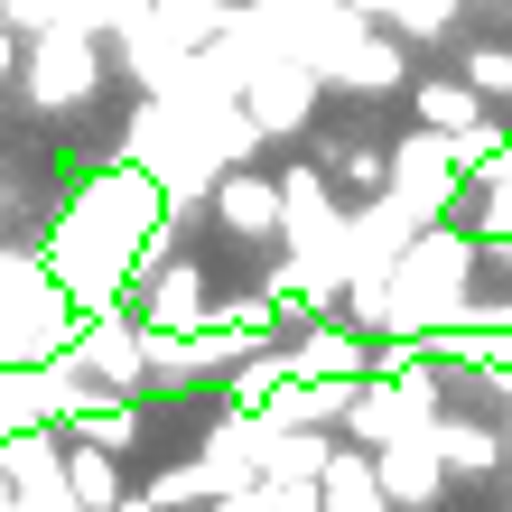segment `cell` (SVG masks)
Masks as SVG:
<instances>
[{
  "label": "cell",
  "mask_w": 512,
  "mask_h": 512,
  "mask_svg": "<svg viewBox=\"0 0 512 512\" xmlns=\"http://www.w3.org/2000/svg\"><path fill=\"white\" fill-rule=\"evenodd\" d=\"M159 224H168V187L140 159H112V168H94L66 196V215H56V233H47V270L75 289L84 317H94V308H122L131 280H140V243Z\"/></svg>",
  "instance_id": "obj_1"
},
{
  "label": "cell",
  "mask_w": 512,
  "mask_h": 512,
  "mask_svg": "<svg viewBox=\"0 0 512 512\" xmlns=\"http://www.w3.org/2000/svg\"><path fill=\"white\" fill-rule=\"evenodd\" d=\"M475 233L466 224H419L401 261H391V336H438V326L466 317L475 298Z\"/></svg>",
  "instance_id": "obj_2"
},
{
  "label": "cell",
  "mask_w": 512,
  "mask_h": 512,
  "mask_svg": "<svg viewBox=\"0 0 512 512\" xmlns=\"http://www.w3.org/2000/svg\"><path fill=\"white\" fill-rule=\"evenodd\" d=\"M112 75V38L84 19H56V28H28L19 38V94L28 112H84Z\"/></svg>",
  "instance_id": "obj_3"
},
{
  "label": "cell",
  "mask_w": 512,
  "mask_h": 512,
  "mask_svg": "<svg viewBox=\"0 0 512 512\" xmlns=\"http://www.w3.org/2000/svg\"><path fill=\"white\" fill-rule=\"evenodd\" d=\"M410 429H438V373H364L354 382V410H345V438L354 447H391Z\"/></svg>",
  "instance_id": "obj_4"
},
{
  "label": "cell",
  "mask_w": 512,
  "mask_h": 512,
  "mask_svg": "<svg viewBox=\"0 0 512 512\" xmlns=\"http://www.w3.org/2000/svg\"><path fill=\"white\" fill-rule=\"evenodd\" d=\"M66 364L84 373V382H103V391H149V326H140V308L122 298V308H94L75 326V345H66Z\"/></svg>",
  "instance_id": "obj_5"
},
{
  "label": "cell",
  "mask_w": 512,
  "mask_h": 512,
  "mask_svg": "<svg viewBox=\"0 0 512 512\" xmlns=\"http://www.w3.org/2000/svg\"><path fill=\"white\" fill-rule=\"evenodd\" d=\"M391 196H401V215H410V224H447V205L466 196L457 131H429V122H419L401 149H391Z\"/></svg>",
  "instance_id": "obj_6"
},
{
  "label": "cell",
  "mask_w": 512,
  "mask_h": 512,
  "mask_svg": "<svg viewBox=\"0 0 512 512\" xmlns=\"http://www.w3.org/2000/svg\"><path fill=\"white\" fill-rule=\"evenodd\" d=\"M131 298H140V326H159V336H196V326H215V289H205V270L187 252L159 261Z\"/></svg>",
  "instance_id": "obj_7"
},
{
  "label": "cell",
  "mask_w": 512,
  "mask_h": 512,
  "mask_svg": "<svg viewBox=\"0 0 512 512\" xmlns=\"http://www.w3.org/2000/svg\"><path fill=\"white\" fill-rule=\"evenodd\" d=\"M373 475H382L391 512H438V494H447V457H438V429H410V438L373 447Z\"/></svg>",
  "instance_id": "obj_8"
},
{
  "label": "cell",
  "mask_w": 512,
  "mask_h": 512,
  "mask_svg": "<svg viewBox=\"0 0 512 512\" xmlns=\"http://www.w3.org/2000/svg\"><path fill=\"white\" fill-rule=\"evenodd\" d=\"M205 215H215L233 243H280V177L270 168H224L215 177V196H205Z\"/></svg>",
  "instance_id": "obj_9"
},
{
  "label": "cell",
  "mask_w": 512,
  "mask_h": 512,
  "mask_svg": "<svg viewBox=\"0 0 512 512\" xmlns=\"http://www.w3.org/2000/svg\"><path fill=\"white\" fill-rule=\"evenodd\" d=\"M317 494H326V512H391V494H382V475H373V447H336L326 457V475H317Z\"/></svg>",
  "instance_id": "obj_10"
},
{
  "label": "cell",
  "mask_w": 512,
  "mask_h": 512,
  "mask_svg": "<svg viewBox=\"0 0 512 512\" xmlns=\"http://www.w3.org/2000/svg\"><path fill=\"white\" fill-rule=\"evenodd\" d=\"M66 494L84 503V512H112L131 485H122V457L112 447H94V438H66Z\"/></svg>",
  "instance_id": "obj_11"
},
{
  "label": "cell",
  "mask_w": 512,
  "mask_h": 512,
  "mask_svg": "<svg viewBox=\"0 0 512 512\" xmlns=\"http://www.w3.org/2000/svg\"><path fill=\"white\" fill-rule=\"evenodd\" d=\"M438 457H447V475L485 485V475H503V429H485V419H438Z\"/></svg>",
  "instance_id": "obj_12"
},
{
  "label": "cell",
  "mask_w": 512,
  "mask_h": 512,
  "mask_svg": "<svg viewBox=\"0 0 512 512\" xmlns=\"http://www.w3.org/2000/svg\"><path fill=\"white\" fill-rule=\"evenodd\" d=\"M149 19H159L177 47H196V56H205L233 19H243V0H149Z\"/></svg>",
  "instance_id": "obj_13"
},
{
  "label": "cell",
  "mask_w": 512,
  "mask_h": 512,
  "mask_svg": "<svg viewBox=\"0 0 512 512\" xmlns=\"http://www.w3.org/2000/svg\"><path fill=\"white\" fill-rule=\"evenodd\" d=\"M317 168L336 177V196H354V205L391 187V149H373V140H345V149H317Z\"/></svg>",
  "instance_id": "obj_14"
},
{
  "label": "cell",
  "mask_w": 512,
  "mask_h": 512,
  "mask_svg": "<svg viewBox=\"0 0 512 512\" xmlns=\"http://www.w3.org/2000/svg\"><path fill=\"white\" fill-rule=\"evenodd\" d=\"M66 438H94V447L122 457V447L140 438V401H131V391H103V401H84V410L66 419Z\"/></svg>",
  "instance_id": "obj_15"
},
{
  "label": "cell",
  "mask_w": 512,
  "mask_h": 512,
  "mask_svg": "<svg viewBox=\"0 0 512 512\" xmlns=\"http://www.w3.org/2000/svg\"><path fill=\"white\" fill-rule=\"evenodd\" d=\"M466 187H475V243H512V149H503V159L494 168H475L466 177Z\"/></svg>",
  "instance_id": "obj_16"
},
{
  "label": "cell",
  "mask_w": 512,
  "mask_h": 512,
  "mask_svg": "<svg viewBox=\"0 0 512 512\" xmlns=\"http://www.w3.org/2000/svg\"><path fill=\"white\" fill-rule=\"evenodd\" d=\"M410 103H419V122H429V131H466V122H485V94H475V84L457 75V84H410Z\"/></svg>",
  "instance_id": "obj_17"
},
{
  "label": "cell",
  "mask_w": 512,
  "mask_h": 512,
  "mask_svg": "<svg viewBox=\"0 0 512 512\" xmlns=\"http://www.w3.org/2000/svg\"><path fill=\"white\" fill-rule=\"evenodd\" d=\"M66 19H84V28H103V38H122L131 19H149V0H56Z\"/></svg>",
  "instance_id": "obj_18"
},
{
  "label": "cell",
  "mask_w": 512,
  "mask_h": 512,
  "mask_svg": "<svg viewBox=\"0 0 512 512\" xmlns=\"http://www.w3.org/2000/svg\"><path fill=\"white\" fill-rule=\"evenodd\" d=\"M466 84H475L485 103H503V94H512V47H503V38L475 47V56H466Z\"/></svg>",
  "instance_id": "obj_19"
},
{
  "label": "cell",
  "mask_w": 512,
  "mask_h": 512,
  "mask_svg": "<svg viewBox=\"0 0 512 512\" xmlns=\"http://www.w3.org/2000/svg\"><path fill=\"white\" fill-rule=\"evenodd\" d=\"M261 485H270V512H326L317 475H261Z\"/></svg>",
  "instance_id": "obj_20"
},
{
  "label": "cell",
  "mask_w": 512,
  "mask_h": 512,
  "mask_svg": "<svg viewBox=\"0 0 512 512\" xmlns=\"http://www.w3.org/2000/svg\"><path fill=\"white\" fill-rule=\"evenodd\" d=\"M205 512H270V485H261V475H252V485H233V494H215V503H205Z\"/></svg>",
  "instance_id": "obj_21"
},
{
  "label": "cell",
  "mask_w": 512,
  "mask_h": 512,
  "mask_svg": "<svg viewBox=\"0 0 512 512\" xmlns=\"http://www.w3.org/2000/svg\"><path fill=\"white\" fill-rule=\"evenodd\" d=\"M0 512H19V494H10V447H0Z\"/></svg>",
  "instance_id": "obj_22"
},
{
  "label": "cell",
  "mask_w": 512,
  "mask_h": 512,
  "mask_svg": "<svg viewBox=\"0 0 512 512\" xmlns=\"http://www.w3.org/2000/svg\"><path fill=\"white\" fill-rule=\"evenodd\" d=\"M112 512H168V503H149V494H122V503H112Z\"/></svg>",
  "instance_id": "obj_23"
},
{
  "label": "cell",
  "mask_w": 512,
  "mask_h": 512,
  "mask_svg": "<svg viewBox=\"0 0 512 512\" xmlns=\"http://www.w3.org/2000/svg\"><path fill=\"white\" fill-rule=\"evenodd\" d=\"M466 10H475V0H466Z\"/></svg>",
  "instance_id": "obj_24"
}]
</instances>
